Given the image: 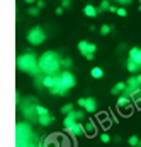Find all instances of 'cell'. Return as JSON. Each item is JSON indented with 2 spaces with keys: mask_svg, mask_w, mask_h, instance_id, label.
Listing matches in <instances>:
<instances>
[{
  "mask_svg": "<svg viewBox=\"0 0 141 147\" xmlns=\"http://www.w3.org/2000/svg\"><path fill=\"white\" fill-rule=\"evenodd\" d=\"M37 67L44 75L58 74L60 67H61V57L56 51H44L37 60Z\"/></svg>",
  "mask_w": 141,
  "mask_h": 147,
  "instance_id": "1",
  "label": "cell"
},
{
  "mask_svg": "<svg viewBox=\"0 0 141 147\" xmlns=\"http://www.w3.org/2000/svg\"><path fill=\"white\" fill-rule=\"evenodd\" d=\"M75 84H76L75 75L71 72H68V70H65L61 74H55V84H53V87L49 91L55 96H65L70 89L75 87Z\"/></svg>",
  "mask_w": 141,
  "mask_h": 147,
  "instance_id": "2",
  "label": "cell"
},
{
  "mask_svg": "<svg viewBox=\"0 0 141 147\" xmlns=\"http://www.w3.org/2000/svg\"><path fill=\"white\" fill-rule=\"evenodd\" d=\"M17 67L19 70L22 72H27V74H33V75H37L41 72L39 67H37V58H36L33 53H24L17 58Z\"/></svg>",
  "mask_w": 141,
  "mask_h": 147,
  "instance_id": "3",
  "label": "cell"
},
{
  "mask_svg": "<svg viewBox=\"0 0 141 147\" xmlns=\"http://www.w3.org/2000/svg\"><path fill=\"white\" fill-rule=\"evenodd\" d=\"M33 137V130L27 123L17 125V147H29V140Z\"/></svg>",
  "mask_w": 141,
  "mask_h": 147,
  "instance_id": "4",
  "label": "cell"
},
{
  "mask_svg": "<svg viewBox=\"0 0 141 147\" xmlns=\"http://www.w3.org/2000/svg\"><path fill=\"white\" fill-rule=\"evenodd\" d=\"M138 89H141V74L140 75H133V77H129L128 80H126V89H124V96H133Z\"/></svg>",
  "mask_w": 141,
  "mask_h": 147,
  "instance_id": "5",
  "label": "cell"
},
{
  "mask_svg": "<svg viewBox=\"0 0 141 147\" xmlns=\"http://www.w3.org/2000/svg\"><path fill=\"white\" fill-rule=\"evenodd\" d=\"M44 39H46V33H44V29L43 28H39V26H36L33 28L29 33H27V41L31 43V45H41V43H44Z\"/></svg>",
  "mask_w": 141,
  "mask_h": 147,
  "instance_id": "6",
  "label": "cell"
},
{
  "mask_svg": "<svg viewBox=\"0 0 141 147\" xmlns=\"http://www.w3.org/2000/svg\"><path fill=\"white\" fill-rule=\"evenodd\" d=\"M78 51H80L87 60H92V58H94V53L97 51V46L92 45V43H88V41H85V39H82V41L78 43Z\"/></svg>",
  "mask_w": 141,
  "mask_h": 147,
  "instance_id": "7",
  "label": "cell"
},
{
  "mask_svg": "<svg viewBox=\"0 0 141 147\" xmlns=\"http://www.w3.org/2000/svg\"><path fill=\"white\" fill-rule=\"evenodd\" d=\"M76 105L82 110H85V113H95L97 111V101L94 98H80L76 101Z\"/></svg>",
  "mask_w": 141,
  "mask_h": 147,
  "instance_id": "8",
  "label": "cell"
},
{
  "mask_svg": "<svg viewBox=\"0 0 141 147\" xmlns=\"http://www.w3.org/2000/svg\"><path fill=\"white\" fill-rule=\"evenodd\" d=\"M133 105H131V98L129 96H121L119 99H117V108H119V111H122V113H126V111H129V108H131Z\"/></svg>",
  "mask_w": 141,
  "mask_h": 147,
  "instance_id": "9",
  "label": "cell"
},
{
  "mask_svg": "<svg viewBox=\"0 0 141 147\" xmlns=\"http://www.w3.org/2000/svg\"><path fill=\"white\" fill-rule=\"evenodd\" d=\"M129 60H133L134 63H138L141 67V48H138V46H134V48H131L129 50V57H128Z\"/></svg>",
  "mask_w": 141,
  "mask_h": 147,
  "instance_id": "10",
  "label": "cell"
},
{
  "mask_svg": "<svg viewBox=\"0 0 141 147\" xmlns=\"http://www.w3.org/2000/svg\"><path fill=\"white\" fill-rule=\"evenodd\" d=\"M67 132L71 134V135H75V137H78V135H82V134H83V125L76 121L75 125H71L70 128H67Z\"/></svg>",
  "mask_w": 141,
  "mask_h": 147,
  "instance_id": "11",
  "label": "cell"
},
{
  "mask_svg": "<svg viewBox=\"0 0 141 147\" xmlns=\"http://www.w3.org/2000/svg\"><path fill=\"white\" fill-rule=\"evenodd\" d=\"M37 121H39V125L48 127V125L53 123V116H51L49 113H46V115H39V116H37Z\"/></svg>",
  "mask_w": 141,
  "mask_h": 147,
  "instance_id": "12",
  "label": "cell"
},
{
  "mask_svg": "<svg viewBox=\"0 0 141 147\" xmlns=\"http://www.w3.org/2000/svg\"><path fill=\"white\" fill-rule=\"evenodd\" d=\"M124 89H126V82H117V84L110 89V94L119 96V94H122V92H124Z\"/></svg>",
  "mask_w": 141,
  "mask_h": 147,
  "instance_id": "13",
  "label": "cell"
},
{
  "mask_svg": "<svg viewBox=\"0 0 141 147\" xmlns=\"http://www.w3.org/2000/svg\"><path fill=\"white\" fill-rule=\"evenodd\" d=\"M83 14H85L87 17H95V16H99V10H97L94 5H85V7H83Z\"/></svg>",
  "mask_w": 141,
  "mask_h": 147,
  "instance_id": "14",
  "label": "cell"
},
{
  "mask_svg": "<svg viewBox=\"0 0 141 147\" xmlns=\"http://www.w3.org/2000/svg\"><path fill=\"white\" fill-rule=\"evenodd\" d=\"M41 84H43L44 87L51 89V87H53V84H55V74H53V75H44V77H43V80H41Z\"/></svg>",
  "mask_w": 141,
  "mask_h": 147,
  "instance_id": "15",
  "label": "cell"
},
{
  "mask_svg": "<svg viewBox=\"0 0 141 147\" xmlns=\"http://www.w3.org/2000/svg\"><path fill=\"white\" fill-rule=\"evenodd\" d=\"M126 69H128L131 74H136V72H140V70H141L140 65H138V63H134V62H133V60H129V58H128V62H126Z\"/></svg>",
  "mask_w": 141,
  "mask_h": 147,
  "instance_id": "16",
  "label": "cell"
},
{
  "mask_svg": "<svg viewBox=\"0 0 141 147\" xmlns=\"http://www.w3.org/2000/svg\"><path fill=\"white\" fill-rule=\"evenodd\" d=\"M83 132H85L87 135H94V134H95V125H94V121H92V120H88V121L85 123Z\"/></svg>",
  "mask_w": 141,
  "mask_h": 147,
  "instance_id": "17",
  "label": "cell"
},
{
  "mask_svg": "<svg viewBox=\"0 0 141 147\" xmlns=\"http://www.w3.org/2000/svg\"><path fill=\"white\" fill-rule=\"evenodd\" d=\"M90 75H92L94 79H102V77H104V70H102L100 67H94V69L90 70Z\"/></svg>",
  "mask_w": 141,
  "mask_h": 147,
  "instance_id": "18",
  "label": "cell"
},
{
  "mask_svg": "<svg viewBox=\"0 0 141 147\" xmlns=\"http://www.w3.org/2000/svg\"><path fill=\"white\" fill-rule=\"evenodd\" d=\"M75 110V105L73 103H67L63 108H61V113H65V115H68V113H71V111Z\"/></svg>",
  "mask_w": 141,
  "mask_h": 147,
  "instance_id": "19",
  "label": "cell"
},
{
  "mask_svg": "<svg viewBox=\"0 0 141 147\" xmlns=\"http://www.w3.org/2000/svg\"><path fill=\"white\" fill-rule=\"evenodd\" d=\"M138 142H140V137H138V135H131V137L128 139V144H129L131 147H136Z\"/></svg>",
  "mask_w": 141,
  "mask_h": 147,
  "instance_id": "20",
  "label": "cell"
},
{
  "mask_svg": "<svg viewBox=\"0 0 141 147\" xmlns=\"http://www.w3.org/2000/svg\"><path fill=\"white\" fill-rule=\"evenodd\" d=\"M109 7H110V2L104 0V2L99 5V9H97V10H99V14H100V12H106V10H109Z\"/></svg>",
  "mask_w": 141,
  "mask_h": 147,
  "instance_id": "21",
  "label": "cell"
},
{
  "mask_svg": "<svg viewBox=\"0 0 141 147\" xmlns=\"http://www.w3.org/2000/svg\"><path fill=\"white\" fill-rule=\"evenodd\" d=\"M110 31H112V26H110V24H104V26H100V34L107 36Z\"/></svg>",
  "mask_w": 141,
  "mask_h": 147,
  "instance_id": "22",
  "label": "cell"
},
{
  "mask_svg": "<svg viewBox=\"0 0 141 147\" xmlns=\"http://www.w3.org/2000/svg\"><path fill=\"white\" fill-rule=\"evenodd\" d=\"M73 65V62H71V58H61V67H71Z\"/></svg>",
  "mask_w": 141,
  "mask_h": 147,
  "instance_id": "23",
  "label": "cell"
},
{
  "mask_svg": "<svg viewBox=\"0 0 141 147\" xmlns=\"http://www.w3.org/2000/svg\"><path fill=\"white\" fill-rule=\"evenodd\" d=\"M116 14H117L119 17H126V16H128V10H126L124 7H119V9L116 10Z\"/></svg>",
  "mask_w": 141,
  "mask_h": 147,
  "instance_id": "24",
  "label": "cell"
},
{
  "mask_svg": "<svg viewBox=\"0 0 141 147\" xmlns=\"http://www.w3.org/2000/svg\"><path fill=\"white\" fill-rule=\"evenodd\" d=\"M27 14H29V16H33V17H36V16L39 14V9H37V7H33V5H31V7H29V10H27Z\"/></svg>",
  "mask_w": 141,
  "mask_h": 147,
  "instance_id": "25",
  "label": "cell"
},
{
  "mask_svg": "<svg viewBox=\"0 0 141 147\" xmlns=\"http://www.w3.org/2000/svg\"><path fill=\"white\" fill-rule=\"evenodd\" d=\"M36 113H37V116L39 115H46V113H49L48 108H44V106H36Z\"/></svg>",
  "mask_w": 141,
  "mask_h": 147,
  "instance_id": "26",
  "label": "cell"
},
{
  "mask_svg": "<svg viewBox=\"0 0 141 147\" xmlns=\"http://www.w3.org/2000/svg\"><path fill=\"white\" fill-rule=\"evenodd\" d=\"M100 140H102L104 144L110 142V135H109V134H102V135H100Z\"/></svg>",
  "mask_w": 141,
  "mask_h": 147,
  "instance_id": "27",
  "label": "cell"
},
{
  "mask_svg": "<svg viewBox=\"0 0 141 147\" xmlns=\"http://www.w3.org/2000/svg\"><path fill=\"white\" fill-rule=\"evenodd\" d=\"M61 7H63V9L71 7V0H61Z\"/></svg>",
  "mask_w": 141,
  "mask_h": 147,
  "instance_id": "28",
  "label": "cell"
},
{
  "mask_svg": "<svg viewBox=\"0 0 141 147\" xmlns=\"http://www.w3.org/2000/svg\"><path fill=\"white\" fill-rule=\"evenodd\" d=\"M44 5H46V3H44V0H37V5H36V7H37V9L41 10V9H43Z\"/></svg>",
  "mask_w": 141,
  "mask_h": 147,
  "instance_id": "29",
  "label": "cell"
},
{
  "mask_svg": "<svg viewBox=\"0 0 141 147\" xmlns=\"http://www.w3.org/2000/svg\"><path fill=\"white\" fill-rule=\"evenodd\" d=\"M55 12H56V16H61V14L65 12V9H63V7H56V10H55Z\"/></svg>",
  "mask_w": 141,
  "mask_h": 147,
  "instance_id": "30",
  "label": "cell"
},
{
  "mask_svg": "<svg viewBox=\"0 0 141 147\" xmlns=\"http://www.w3.org/2000/svg\"><path fill=\"white\" fill-rule=\"evenodd\" d=\"M133 0H119V3H122V5H128V3H131Z\"/></svg>",
  "mask_w": 141,
  "mask_h": 147,
  "instance_id": "31",
  "label": "cell"
},
{
  "mask_svg": "<svg viewBox=\"0 0 141 147\" xmlns=\"http://www.w3.org/2000/svg\"><path fill=\"white\" fill-rule=\"evenodd\" d=\"M116 10H117V7H116V5H110V7H109V12H116Z\"/></svg>",
  "mask_w": 141,
  "mask_h": 147,
  "instance_id": "32",
  "label": "cell"
},
{
  "mask_svg": "<svg viewBox=\"0 0 141 147\" xmlns=\"http://www.w3.org/2000/svg\"><path fill=\"white\" fill-rule=\"evenodd\" d=\"M24 2H26V3H34L36 0H24Z\"/></svg>",
  "mask_w": 141,
  "mask_h": 147,
  "instance_id": "33",
  "label": "cell"
},
{
  "mask_svg": "<svg viewBox=\"0 0 141 147\" xmlns=\"http://www.w3.org/2000/svg\"><path fill=\"white\" fill-rule=\"evenodd\" d=\"M136 147H141V139H140V142H138V146H136Z\"/></svg>",
  "mask_w": 141,
  "mask_h": 147,
  "instance_id": "34",
  "label": "cell"
},
{
  "mask_svg": "<svg viewBox=\"0 0 141 147\" xmlns=\"http://www.w3.org/2000/svg\"><path fill=\"white\" fill-rule=\"evenodd\" d=\"M140 10H141V0H140Z\"/></svg>",
  "mask_w": 141,
  "mask_h": 147,
  "instance_id": "35",
  "label": "cell"
},
{
  "mask_svg": "<svg viewBox=\"0 0 141 147\" xmlns=\"http://www.w3.org/2000/svg\"><path fill=\"white\" fill-rule=\"evenodd\" d=\"M114 2H119V0H114Z\"/></svg>",
  "mask_w": 141,
  "mask_h": 147,
  "instance_id": "36",
  "label": "cell"
}]
</instances>
